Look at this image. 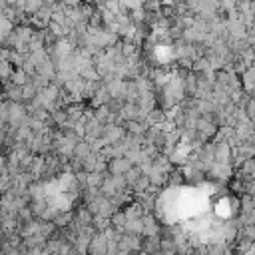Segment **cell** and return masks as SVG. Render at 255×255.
<instances>
[{"instance_id":"cell-1","label":"cell","mask_w":255,"mask_h":255,"mask_svg":"<svg viewBox=\"0 0 255 255\" xmlns=\"http://www.w3.org/2000/svg\"><path fill=\"white\" fill-rule=\"evenodd\" d=\"M245 255H255V247H251V249H249V251H247Z\"/></svg>"}]
</instances>
